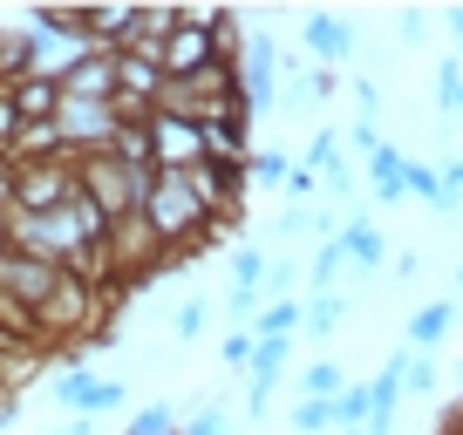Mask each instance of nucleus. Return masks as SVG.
<instances>
[{"label":"nucleus","instance_id":"1","mask_svg":"<svg viewBox=\"0 0 463 435\" xmlns=\"http://www.w3.org/2000/svg\"><path fill=\"white\" fill-rule=\"evenodd\" d=\"M137 225H144V232L157 238V252L184 259V252H191V245L204 238L212 211L198 204L191 177H171V171H157V177H150V190H144V211H137Z\"/></svg>","mask_w":463,"mask_h":435},{"label":"nucleus","instance_id":"2","mask_svg":"<svg viewBox=\"0 0 463 435\" xmlns=\"http://www.w3.org/2000/svg\"><path fill=\"white\" fill-rule=\"evenodd\" d=\"M157 171H130L123 157H109V150H96V157H75V184H82V198L96 204L109 225H130L137 211H144V190Z\"/></svg>","mask_w":463,"mask_h":435},{"label":"nucleus","instance_id":"3","mask_svg":"<svg viewBox=\"0 0 463 435\" xmlns=\"http://www.w3.org/2000/svg\"><path fill=\"white\" fill-rule=\"evenodd\" d=\"M212 61H225V48H218L212 21H204V14H177L171 42H164V55H157L164 82H184V75H204Z\"/></svg>","mask_w":463,"mask_h":435},{"label":"nucleus","instance_id":"4","mask_svg":"<svg viewBox=\"0 0 463 435\" xmlns=\"http://www.w3.org/2000/svg\"><path fill=\"white\" fill-rule=\"evenodd\" d=\"M150 157H157V171H171V177H191L198 163H212L204 157V130L184 123V116H171V109L150 116Z\"/></svg>","mask_w":463,"mask_h":435},{"label":"nucleus","instance_id":"5","mask_svg":"<svg viewBox=\"0 0 463 435\" xmlns=\"http://www.w3.org/2000/svg\"><path fill=\"white\" fill-rule=\"evenodd\" d=\"M232 69H239V96L252 102V116L279 102V48H273V42L246 34V42H239V55H232Z\"/></svg>","mask_w":463,"mask_h":435},{"label":"nucleus","instance_id":"6","mask_svg":"<svg viewBox=\"0 0 463 435\" xmlns=\"http://www.w3.org/2000/svg\"><path fill=\"white\" fill-rule=\"evenodd\" d=\"M96 279H82V273H69L55 286V300L34 313V327H42V340H55V334H69V327H89V306H96Z\"/></svg>","mask_w":463,"mask_h":435},{"label":"nucleus","instance_id":"7","mask_svg":"<svg viewBox=\"0 0 463 435\" xmlns=\"http://www.w3.org/2000/svg\"><path fill=\"white\" fill-rule=\"evenodd\" d=\"M287 361H293V340H260V354H252V367L239 381H246V415H266V402H273V388L287 381Z\"/></svg>","mask_w":463,"mask_h":435},{"label":"nucleus","instance_id":"8","mask_svg":"<svg viewBox=\"0 0 463 435\" xmlns=\"http://www.w3.org/2000/svg\"><path fill=\"white\" fill-rule=\"evenodd\" d=\"M300 48L314 55V69H334V61L354 55V21L347 14H307L300 21Z\"/></svg>","mask_w":463,"mask_h":435},{"label":"nucleus","instance_id":"9","mask_svg":"<svg viewBox=\"0 0 463 435\" xmlns=\"http://www.w3.org/2000/svg\"><path fill=\"white\" fill-rule=\"evenodd\" d=\"M362 184L375 190V204H409V157L395 143H382L375 157L362 163Z\"/></svg>","mask_w":463,"mask_h":435},{"label":"nucleus","instance_id":"10","mask_svg":"<svg viewBox=\"0 0 463 435\" xmlns=\"http://www.w3.org/2000/svg\"><path fill=\"white\" fill-rule=\"evenodd\" d=\"M61 96H69V102H116V55H102V48H96V55L61 82Z\"/></svg>","mask_w":463,"mask_h":435},{"label":"nucleus","instance_id":"11","mask_svg":"<svg viewBox=\"0 0 463 435\" xmlns=\"http://www.w3.org/2000/svg\"><path fill=\"white\" fill-rule=\"evenodd\" d=\"M449 327H457V300H430V306H416V313H409V340H402V347L436 354V347L449 340Z\"/></svg>","mask_w":463,"mask_h":435},{"label":"nucleus","instance_id":"12","mask_svg":"<svg viewBox=\"0 0 463 435\" xmlns=\"http://www.w3.org/2000/svg\"><path fill=\"white\" fill-rule=\"evenodd\" d=\"M48 394H55L69 415H96V408H102V381L89 375V367H61V375L48 381Z\"/></svg>","mask_w":463,"mask_h":435},{"label":"nucleus","instance_id":"13","mask_svg":"<svg viewBox=\"0 0 463 435\" xmlns=\"http://www.w3.org/2000/svg\"><path fill=\"white\" fill-rule=\"evenodd\" d=\"M7 96H14L21 123H55V109H61V88L42 82V75H21V82H7Z\"/></svg>","mask_w":463,"mask_h":435},{"label":"nucleus","instance_id":"14","mask_svg":"<svg viewBox=\"0 0 463 435\" xmlns=\"http://www.w3.org/2000/svg\"><path fill=\"white\" fill-rule=\"evenodd\" d=\"M341 279H347V245H341V238H327V245L307 259V300H320V292H341Z\"/></svg>","mask_w":463,"mask_h":435},{"label":"nucleus","instance_id":"15","mask_svg":"<svg viewBox=\"0 0 463 435\" xmlns=\"http://www.w3.org/2000/svg\"><path fill=\"white\" fill-rule=\"evenodd\" d=\"M307 327V300H266L260 319H252V334L260 340H293Z\"/></svg>","mask_w":463,"mask_h":435},{"label":"nucleus","instance_id":"16","mask_svg":"<svg viewBox=\"0 0 463 435\" xmlns=\"http://www.w3.org/2000/svg\"><path fill=\"white\" fill-rule=\"evenodd\" d=\"M341 245H347V265H362V273H375V265L389 259V245H382V232L368 225V218H347V225H341Z\"/></svg>","mask_w":463,"mask_h":435},{"label":"nucleus","instance_id":"17","mask_svg":"<svg viewBox=\"0 0 463 435\" xmlns=\"http://www.w3.org/2000/svg\"><path fill=\"white\" fill-rule=\"evenodd\" d=\"M341 163H347V136H334V130H314V136H307V150H300V171L327 177V171H341Z\"/></svg>","mask_w":463,"mask_h":435},{"label":"nucleus","instance_id":"18","mask_svg":"<svg viewBox=\"0 0 463 435\" xmlns=\"http://www.w3.org/2000/svg\"><path fill=\"white\" fill-rule=\"evenodd\" d=\"M436 388H443V367H436V354H416V347H409V367H402V402H430Z\"/></svg>","mask_w":463,"mask_h":435},{"label":"nucleus","instance_id":"19","mask_svg":"<svg viewBox=\"0 0 463 435\" xmlns=\"http://www.w3.org/2000/svg\"><path fill=\"white\" fill-rule=\"evenodd\" d=\"M266 273H273V259H266L260 245L232 252V292H266Z\"/></svg>","mask_w":463,"mask_h":435},{"label":"nucleus","instance_id":"20","mask_svg":"<svg viewBox=\"0 0 463 435\" xmlns=\"http://www.w3.org/2000/svg\"><path fill=\"white\" fill-rule=\"evenodd\" d=\"M246 177H252V190H287V177H293V157H287V150H252Z\"/></svg>","mask_w":463,"mask_h":435},{"label":"nucleus","instance_id":"21","mask_svg":"<svg viewBox=\"0 0 463 435\" xmlns=\"http://www.w3.org/2000/svg\"><path fill=\"white\" fill-rule=\"evenodd\" d=\"M341 394H347V375L334 361H314L300 375V402H341Z\"/></svg>","mask_w":463,"mask_h":435},{"label":"nucleus","instance_id":"22","mask_svg":"<svg viewBox=\"0 0 463 435\" xmlns=\"http://www.w3.org/2000/svg\"><path fill=\"white\" fill-rule=\"evenodd\" d=\"M341 319H347V300H341V292H320V300H307V327H300V334L327 340V334H341Z\"/></svg>","mask_w":463,"mask_h":435},{"label":"nucleus","instance_id":"23","mask_svg":"<svg viewBox=\"0 0 463 435\" xmlns=\"http://www.w3.org/2000/svg\"><path fill=\"white\" fill-rule=\"evenodd\" d=\"M252 354H260V334H252V327H232V334H225V347H218V361H225L232 375H246V367H252Z\"/></svg>","mask_w":463,"mask_h":435},{"label":"nucleus","instance_id":"24","mask_svg":"<svg viewBox=\"0 0 463 435\" xmlns=\"http://www.w3.org/2000/svg\"><path fill=\"white\" fill-rule=\"evenodd\" d=\"M457 96H463V55H443L436 61V109L457 116Z\"/></svg>","mask_w":463,"mask_h":435},{"label":"nucleus","instance_id":"25","mask_svg":"<svg viewBox=\"0 0 463 435\" xmlns=\"http://www.w3.org/2000/svg\"><path fill=\"white\" fill-rule=\"evenodd\" d=\"M409 198H422L436 211V198H443V163H409Z\"/></svg>","mask_w":463,"mask_h":435},{"label":"nucleus","instance_id":"26","mask_svg":"<svg viewBox=\"0 0 463 435\" xmlns=\"http://www.w3.org/2000/svg\"><path fill=\"white\" fill-rule=\"evenodd\" d=\"M334 429V402H300L293 408V435H327Z\"/></svg>","mask_w":463,"mask_h":435},{"label":"nucleus","instance_id":"27","mask_svg":"<svg viewBox=\"0 0 463 435\" xmlns=\"http://www.w3.org/2000/svg\"><path fill=\"white\" fill-rule=\"evenodd\" d=\"M204 319H212V306H204V300H184V306H177V319H171V334H177V340H204Z\"/></svg>","mask_w":463,"mask_h":435},{"label":"nucleus","instance_id":"28","mask_svg":"<svg viewBox=\"0 0 463 435\" xmlns=\"http://www.w3.org/2000/svg\"><path fill=\"white\" fill-rule=\"evenodd\" d=\"M436 211H463V150L443 157V198H436Z\"/></svg>","mask_w":463,"mask_h":435},{"label":"nucleus","instance_id":"29","mask_svg":"<svg viewBox=\"0 0 463 435\" xmlns=\"http://www.w3.org/2000/svg\"><path fill=\"white\" fill-rule=\"evenodd\" d=\"M307 232H314V211H307V204H293V211L273 218V238H279V245H293V238H307Z\"/></svg>","mask_w":463,"mask_h":435},{"label":"nucleus","instance_id":"30","mask_svg":"<svg viewBox=\"0 0 463 435\" xmlns=\"http://www.w3.org/2000/svg\"><path fill=\"white\" fill-rule=\"evenodd\" d=\"M382 143H389V136H382V130H375V116H362V123H354V130H347V150H354V157H362V163H368V157H375V150H382Z\"/></svg>","mask_w":463,"mask_h":435},{"label":"nucleus","instance_id":"31","mask_svg":"<svg viewBox=\"0 0 463 435\" xmlns=\"http://www.w3.org/2000/svg\"><path fill=\"white\" fill-rule=\"evenodd\" d=\"M177 435H225V408H198V415H184V421H177Z\"/></svg>","mask_w":463,"mask_h":435},{"label":"nucleus","instance_id":"32","mask_svg":"<svg viewBox=\"0 0 463 435\" xmlns=\"http://www.w3.org/2000/svg\"><path fill=\"white\" fill-rule=\"evenodd\" d=\"M320 184H327V198H334V204H347L354 190H362V171H354V163H341V171H327Z\"/></svg>","mask_w":463,"mask_h":435},{"label":"nucleus","instance_id":"33","mask_svg":"<svg viewBox=\"0 0 463 435\" xmlns=\"http://www.w3.org/2000/svg\"><path fill=\"white\" fill-rule=\"evenodd\" d=\"M422 34H430V21H422L416 7H402V14H395V42H402V48H416Z\"/></svg>","mask_w":463,"mask_h":435},{"label":"nucleus","instance_id":"34","mask_svg":"<svg viewBox=\"0 0 463 435\" xmlns=\"http://www.w3.org/2000/svg\"><path fill=\"white\" fill-rule=\"evenodd\" d=\"M314 184H320V177H314V171H300V163H293V177H287V198H293V204H307V198H314Z\"/></svg>","mask_w":463,"mask_h":435},{"label":"nucleus","instance_id":"35","mask_svg":"<svg viewBox=\"0 0 463 435\" xmlns=\"http://www.w3.org/2000/svg\"><path fill=\"white\" fill-rule=\"evenodd\" d=\"M334 88H341V82H334V69H307V96H314V102H327Z\"/></svg>","mask_w":463,"mask_h":435},{"label":"nucleus","instance_id":"36","mask_svg":"<svg viewBox=\"0 0 463 435\" xmlns=\"http://www.w3.org/2000/svg\"><path fill=\"white\" fill-rule=\"evenodd\" d=\"M416 273H422V259H416V252H395V273H389L395 286H409V279H416Z\"/></svg>","mask_w":463,"mask_h":435},{"label":"nucleus","instance_id":"37","mask_svg":"<svg viewBox=\"0 0 463 435\" xmlns=\"http://www.w3.org/2000/svg\"><path fill=\"white\" fill-rule=\"evenodd\" d=\"M61 435H96V415H69V429Z\"/></svg>","mask_w":463,"mask_h":435},{"label":"nucleus","instance_id":"38","mask_svg":"<svg viewBox=\"0 0 463 435\" xmlns=\"http://www.w3.org/2000/svg\"><path fill=\"white\" fill-rule=\"evenodd\" d=\"M443 28H449V34L463 42V7H449V14H443Z\"/></svg>","mask_w":463,"mask_h":435},{"label":"nucleus","instance_id":"39","mask_svg":"<svg viewBox=\"0 0 463 435\" xmlns=\"http://www.w3.org/2000/svg\"><path fill=\"white\" fill-rule=\"evenodd\" d=\"M449 300H463V265H457V292H449Z\"/></svg>","mask_w":463,"mask_h":435},{"label":"nucleus","instance_id":"40","mask_svg":"<svg viewBox=\"0 0 463 435\" xmlns=\"http://www.w3.org/2000/svg\"><path fill=\"white\" fill-rule=\"evenodd\" d=\"M457 116H463V96H457Z\"/></svg>","mask_w":463,"mask_h":435},{"label":"nucleus","instance_id":"41","mask_svg":"<svg viewBox=\"0 0 463 435\" xmlns=\"http://www.w3.org/2000/svg\"><path fill=\"white\" fill-rule=\"evenodd\" d=\"M0 171H7V157H0Z\"/></svg>","mask_w":463,"mask_h":435},{"label":"nucleus","instance_id":"42","mask_svg":"<svg viewBox=\"0 0 463 435\" xmlns=\"http://www.w3.org/2000/svg\"><path fill=\"white\" fill-rule=\"evenodd\" d=\"M449 435H463V429H449Z\"/></svg>","mask_w":463,"mask_h":435}]
</instances>
